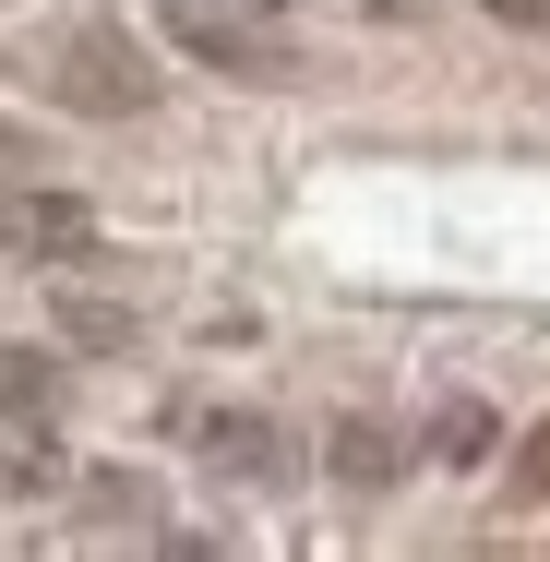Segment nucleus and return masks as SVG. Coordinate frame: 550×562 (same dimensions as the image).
<instances>
[{
    "instance_id": "5",
    "label": "nucleus",
    "mask_w": 550,
    "mask_h": 562,
    "mask_svg": "<svg viewBox=\"0 0 550 562\" xmlns=\"http://www.w3.org/2000/svg\"><path fill=\"white\" fill-rule=\"evenodd\" d=\"M324 467L347 479V491H383L395 467H407V443L383 431V419H335V443H324Z\"/></svg>"
},
{
    "instance_id": "1",
    "label": "nucleus",
    "mask_w": 550,
    "mask_h": 562,
    "mask_svg": "<svg viewBox=\"0 0 550 562\" xmlns=\"http://www.w3.org/2000/svg\"><path fill=\"white\" fill-rule=\"evenodd\" d=\"M36 85L72 120H144L156 109V48H132V24H72V36H48Z\"/></svg>"
},
{
    "instance_id": "3",
    "label": "nucleus",
    "mask_w": 550,
    "mask_h": 562,
    "mask_svg": "<svg viewBox=\"0 0 550 562\" xmlns=\"http://www.w3.org/2000/svg\"><path fill=\"white\" fill-rule=\"evenodd\" d=\"M0 239L36 251V263H72V251H97V216H85L72 192H12V204H0Z\"/></svg>"
},
{
    "instance_id": "12",
    "label": "nucleus",
    "mask_w": 550,
    "mask_h": 562,
    "mask_svg": "<svg viewBox=\"0 0 550 562\" xmlns=\"http://www.w3.org/2000/svg\"><path fill=\"white\" fill-rule=\"evenodd\" d=\"M251 12H300V0H251Z\"/></svg>"
},
{
    "instance_id": "7",
    "label": "nucleus",
    "mask_w": 550,
    "mask_h": 562,
    "mask_svg": "<svg viewBox=\"0 0 550 562\" xmlns=\"http://www.w3.org/2000/svg\"><path fill=\"white\" fill-rule=\"evenodd\" d=\"M431 454L442 467H491V454H503V419H491L479 395H454V407L431 419Z\"/></svg>"
},
{
    "instance_id": "6",
    "label": "nucleus",
    "mask_w": 550,
    "mask_h": 562,
    "mask_svg": "<svg viewBox=\"0 0 550 562\" xmlns=\"http://www.w3.org/2000/svg\"><path fill=\"white\" fill-rule=\"evenodd\" d=\"M48 407H60V359H48V347H0V419L36 431Z\"/></svg>"
},
{
    "instance_id": "10",
    "label": "nucleus",
    "mask_w": 550,
    "mask_h": 562,
    "mask_svg": "<svg viewBox=\"0 0 550 562\" xmlns=\"http://www.w3.org/2000/svg\"><path fill=\"white\" fill-rule=\"evenodd\" d=\"M491 24H550V0H479Z\"/></svg>"
},
{
    "instance_id": "4",
    "label": "nucleus",
    "mask_w": 550,
    "mask_h": 562,
    "mask_svg": "<svg viewBox=\"0 0 550 562\" xmlns=\"http://www.w3.org/2000/svg\"><path fill=\"white\" fill-rule=\"evenodd\" d=\"M204 467L216 479H288V443H276V419H204Z\"/></svg>"
},
{
    "instance_id": "11",
    "label": "nucleus",
    "mask_w": 550,
    "mask_h": 562,
    "mask_svg": "<svg viewBox=\"0 0 550 562\" xmlns=\"http://www.w3.org/2000/svg\"><path fill=\"white\" fill-rule=\"evenodd\" d=\"M359 12H371V24H419L431 0H359Z\"/></svg>"
},
{
    "instance_id": "9",
    "label": "nucleus",
    "mask_w": 550,
    "mask_h": 562,
    "mask_svg": "<svg viewBox=\"0 0 550 562\" xmlns=\"http://www.w3.org/2000/svg\"><path fill=\"white\" fill-rule=\"evenodd\" d=\"M24 168H36V144H24L12 120H0V192H24Z\"/></svg>"
},
{
    "instance_id": "8",
    "label": "nucleus",
    "mask_w": 550,
    "mask_h": 562,
    "mask_svg": "<svg viewBox=\"0 0 550 562\" xmlns=\"http://www.w3.org/2000/svg\"><path fill=\"white\" fill-rule=\"evenodd\" d=\"M60 336H72V347H132V312H109V300H72V312H60Z\"/></svg>"
},
{
    "instance_id": "2",
    "label": "nucleus",
    "mask_w": 550,
    "mask_h": 562,
    "mask_svg": "<svg viewBox=\"0 0 550 562\" xmlns=\"http://www.w3.org/2000/svg\"><path fill=\"white\" fill-rule=\"evenodd\" d=\"M156 36H168V48H192L216 85H288V72H300L263 24H239V12H216V0H156Z\"/></svg>"
}]
</instances>
